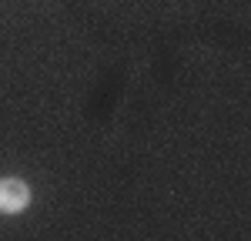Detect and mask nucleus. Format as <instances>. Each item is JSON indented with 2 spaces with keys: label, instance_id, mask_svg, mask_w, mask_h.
Wrapping results in <instances>:
<instances>
[{
  "label": "nucleus",
  "instance_id": "1",
  "mask_svg": "<svg viewBox=\"0 0 251 241\" xmlns=\"http://www.w3.org/2000/svg\"><path fill=\"white\" fill-rule=\"evenodd\" d=\"M30 184L24 178H0V215H24L30 208Z\"/></svg>",
  "mask_w": 251,
  "mask_h": 241
}]
</instances>
